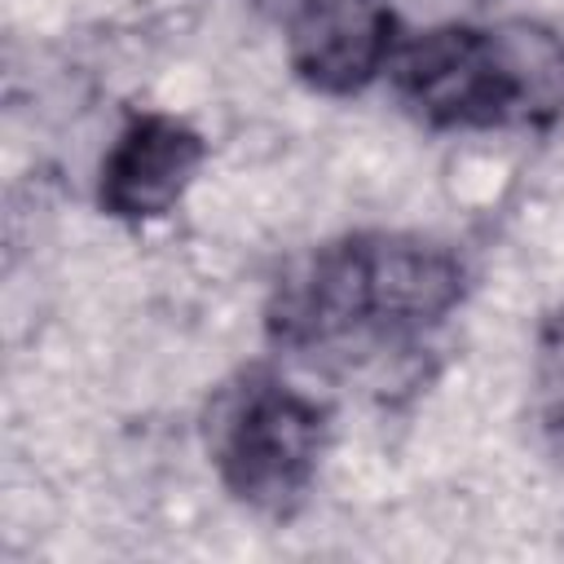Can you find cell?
<instances>
[{
	"mask_svg": "<svg viewBox=\"0 0 564 564\" xmlns=\"http://www.w3.org/2000/svg\"><path fill=\"white\" fill-rule=\"evenodd\" d=\"M463 295L467 269L454 247L423 234H348L278 286L269 339L300 357L405 344L441 326Z\"/></svg>",
	"mask_w": 564,
	"mask_h": 564,
	"instance_id": "cell-1",
	"label": "cell"
},
{
	"mask_svg": "<svg viewBox=\"0 0 564 564\" xmlns=\"http://www.w3.org/2000/svg\"><path fill=\"white\" fill-rule=\"evenodd\" d=\"M388 79L427 128H551L564 115V35L538 18L441 22L397 44Z\"/></svg>",
	"mask_w": 564,
	"mask_h": 564,
	"instance_id": "cell-2",
	"label": "cell"
},
{
	"mask_svg": "<svg viewBox=\"0 0 564 564\" xmlns=\"http://www.w3.org/2000/svg\"><path fill=\"white\" fill-rule=\"evenodd\" d=\"M330 414L317 397L269 370L242 375L212 410L207 449L220 485L269 516H286L317 480Z\"/></svg>",
	"mask_w": 564,
	"mask_h": 564,
	"instance_id": "cell-3",
	"label": "cell"
},
{
	"mask_svg": "<svg viewBox=\"0 0 564 564\" xmlns=\"http://www.w3.org/2000/svg\"><path fill=\"white\" fill-rule=\"evenodd\" d=\"M392 0H300L286 26V62L322 97L370 88L397 53Z\"/></svg>",
	"mask_w": 564,
	"mask_h": 564,
	"instance_id": "cell-4",
	"label": "cell"
},
{
	"mask_svg": "<svg viewBox=\"0 0 564 564\" xmlns=\"http://www.w3.org/2000/svg\"><path fill=\"white\" fill-rule=\"evenodd\" d=\"M207 141L176 115L145 110L119 128L97 172V203L115 220H159L194 185Z\"/></svg>",
	"mask_w": 564,
	"mask_h": 564,
	"instance_id": "cell-5",
	"label": "cell"
},
{
	"mask_svg": "<svg viewBox=\"0 0 564 564\" xmlns=\"http://www.w3.org/2000/svg\"><path fill=\"white\" fill-rule=\"evenodd\" d=\"M533 419L546 441L564 445V304L542 317L533 339Z\"/></svg>",
	"mask_w": 564,
	"mask_h": 564,
	"instance_id": "cell-6",
	"label": "cell"
}]
</instances>
